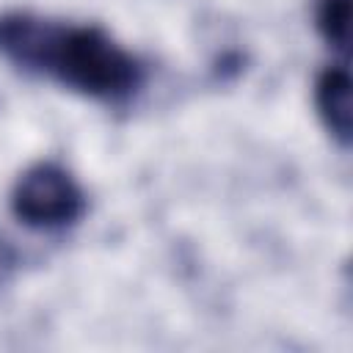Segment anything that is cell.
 Masks as SVG:
<instances>
[{
  "mask_svg": "<svg viewBox=\"0 0 353 353\" xmlns=\"http://www.w3.org/2000/svg\"><path fill=\"white\" fill-rule=\"evenodd\" d=\"M0 58L14 69L108 105L127 102L146 80L138 55L99 25H72L33 11L0 14Z\"/></svg>",
  "mask_w": 353,
  "mask_h": 353,
  "instance_id": "6da1fadb",
  "label": "cell"
},
{
  "mask_svg": "<svg viewBox=\"0 0 353 353\" xmlns=\"http://www.w3.org/2000/svg\"><path fill=\"white\" fill-rule=\"evenodd\" d=\"M85 190L69 168L41 160L19 174L11 188V212L19 223L36 232H55L74 226L85 212Z\"/></svg>",
  "mask_w": 353,
  "mask_h": 353,
  "instance_id": "7a4b0ae2",
  "label": "cell"
},
{
  "mask_svg": "<svg viewBox=\"0 0 353 353\" xmlns=\"http://www.w3.org/2000/svg\"><path fill=\"white\" fill-rule=\"evenodd\" d=\"M314 108L328 135L347 149L353 116H350V72L345 63H334L320 72L314 83Z\"/></svg>",
  "mask_w": 353,
  "mask_h": 353,
  "instance_id": "3957f363",
  "label": "cell"
},
{
  "mask_svg": "<svg viewBox=\"0 0 353 353\" xmlns=\"http://www.w3.org/2000/svg\"><path fill=\"white\" fill-rule=\"evenodd\" d=\"M314 25L328 47L345 52L350 36V0H317Z\"/></svg>",
  "mask_w": 353,
  "mask_h": 353,
  "instance_id": "277c9868",
  "label": "cell"
},
{
  "mask_svg": "<svg viewBox=\"0 0 353 353\" xmlns=\"http://www.w3.org/2000/svg\"><path fill=\"white\" fill-rule=\"evenodd\" d=\"M17 268H19V254L14 243L0 232V290L11 284V279L17 276Z\"/></svg>",
  "mask_w": 353,
  "mask_h": 353,
  "instance_id": "5b68a950",
  "label": "cell"
}]
</instances>
